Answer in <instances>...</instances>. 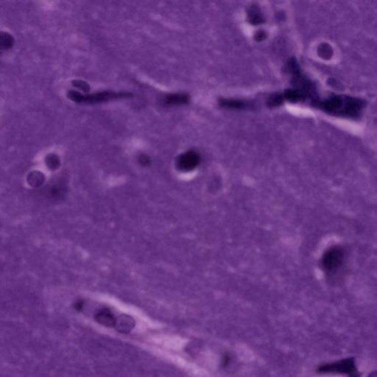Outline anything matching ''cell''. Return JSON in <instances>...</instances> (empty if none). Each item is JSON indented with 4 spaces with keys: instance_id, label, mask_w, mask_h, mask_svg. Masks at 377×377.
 Instances as JSON below:
<instances>
[{
    "instance_id": "cell-1",
    "label": "cell",
    "mask_w": 377,
    "mask_h": 377,
    "mask_svg": "<svg viewBox=\"0 0 377 377\" xmlns=\"http://www.w3.org/2000/svg\"><path fill=\"white\" fill-rule=\"evenodd\" d=\"M315 106L332 116L356 119L361 116L366 103L356 97L335 94L320 100Z\"/></svg>"
},
{
    "instance_id": "cell-2",
    "label": "cell",
    "mask_w": 377,
    "mask_h": 377,
    "mask_svg": "<svg viewBox=\"0 0 377 377\" xmlns=\"http://www.w3.org/2000/svg\"><path fill=\"white\" fill-rule=\"evenodd\" d=\"M70 100L77 103H99L110 101L112 100H117L121 98H128L132 97L131 93L126 92H102L97 93L82 94L75 91H70L68 93Z\"/></svg>"
},
{
    "instance_id": "cell-3",
    "label": "cell",
    "mask_w": 377,
    "mask_h": 377,
    "mask_svg": "<svg viewBox=\"0 0 377 377\" xmlns=\"http://www.w3.org/2000/svg\"><path fill=\"white\" fill-rule=\"evenodd\" d=\"M318 372L323 375L338 374L346 375L348 377H359V373L354 361L351 359L340 360L330 364L324 365L318 369Z\"/></svg>"
},
{
    "instance_id": "cell-4",
    "label": "cell",
    "mask_w": 377,
    "mask_h": 377,
    "mask_svg": "<svg viewBox=\"0 0 377 377\" xmlns=\"http://www.w3.org/2000/svg\"><path fill=\"white\" fill-rule=\"evenodd\" d=\"M199 156L195 152L190 151L179 157L178 166L182 170H191L198 164Z\"/></svg>"
},
{
    "instance_id": "cell-5",
    "label": "cell",
    "mask_w": 377,
    "mask_h": 377,
    "mask_svg": "<svg viewBox=\"0 0 377 377\" xmlns=\"http://www.w3.org/2000/svg\"><path fill=\"white\" fill-rule=\"evenodd\" d=\"M342 252L338 249L332 250L328 252L324 260L326 268L332 272L339 268L342 262Z\"/></svg>"
},
{
    "instance_id": "cell-6",
    "label": "cell",
    "mask_w": 377,
    "mask_h": 377,
    "mask_svg": "<svg viewBox=\"0 0 377 377\" xmlns=\"http://www.w3.org/2000/svg\"><path fill=\"white\" fill-rule=\"evenodd\" d=\"M188 97L186 94H170L166 97L165 103L167 104H183V103H188Z\"/></svg>"
},
{
    "instance_id": "cell-7",
    "label": "cell",
    "mask_w": 377,
    "mask_h": 377,
    "mask_svg": "<svg viewBox=\"0 0 377 377\" xmlns=\"http://www.w3.org/2000/svg\"><path fill=\"white\" fill-rule=\"evenodd\" d=\"M223 107L229 108V109H245L248 107V103L242 100H223L221 103Z\"/></svg>"
},
{
    "instance_id": "cell-8",
    "label": "cell",
    "mask_w": 377,
    "mask_h": 377,
    "mask_svg": "<svg viewBox=\"0 0 377 377\" xmlns=\"http://www.w3.org/2000/svg\"><path fill=\"white\" fill-rule=\"evenodd\" d=\"M97 319L98 320L99 322L104 324V325L109 326L114 324V318H113V315H112L109 312H106V311L100 312L97 315Z\"/></svg>"
},
{
    "instance_id": "cell-9",
    "label": "cell",
    "mask_w": 377,
    "mask_h": 377,
    "mask_svg": "<svg viewBox=\"0 0 377 377\" xmlns=\"http://www.w3.org/2000/svg\"><path fill=\"white\" fill-rule=\"evenodd\" d=\"M248 17H249L250 22L253 25H259V24L262 23L263 22V16L260 13V10H257L256 7L251 9Z\"/></svg>"
},
{
    "instance_id": "cell-10",
    "label": "cell",
    "mask_w": 377,
    "mask_h": 377,
    "mask_svg": "<svg viewBox=\"0 0 377 377\" xmlns=\"http://www.w3.org/2000/svg\"><path fill=\"white\" fill-rule=\"evenodd\" d=\"M283 98L282 95H279V94H276V95L272 96L268 100L269 106H277L282 103Z\"/></svg>"
},
{
    "instance_id": "cell-11",
    "label": "cell",
    "mask_w": 377,
    "mask_h": 377,
    "mask_svg": "<svg viewBox=\"0 0 377 377\" xmlns=\"http://www.w3.org/2000/svg\"><path fill=\"white\" fill-rule=\"evenodd\" d=\"M73 85H74L75 87L80 88V89H83V90L84 91H87L89 88V86H88L85 82L80 81V80L73 81Z\"/></svg>"
},
{
    "instance_id": "cell-12",
    "label": "cell",
    "mask_w": 377,
    "mask_h": 377,
    "mask_svg": "<svg viewBox=\"0 0 377 377\" xmlns=\"http://www.w3.org/2000/svg\"><path fill=\"white\" fill-rule=\"evenodd\" d=\"M47 164L51 168H55L58 164V158H55V156L52 155L51 158H48Z\"/></svg>"
}]
</instances>
